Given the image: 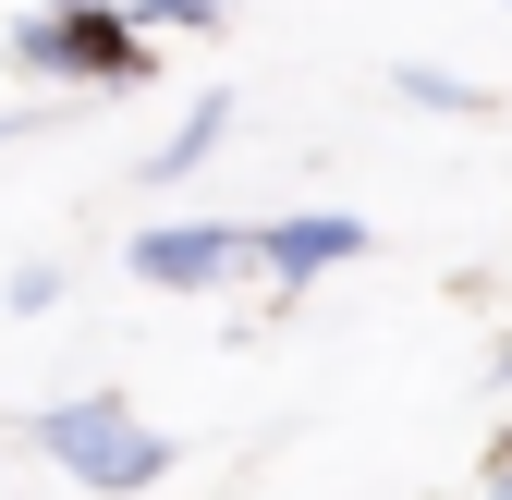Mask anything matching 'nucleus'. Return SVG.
I'll use <instances>...</instances> for the list:
<instances>
[{
  "mask_svg": "<svg viewBox=\"0 0 512 500\" xmlns=\"http://www.w3.org/2000/svg\"><path fill=\"white\" fill-rule=\"evenodd\" d=\"M25 440L74 476V488H98V500H135V488H159L171 476V427H147L135 403H110V391H74V403H49Z\"/></svg>",
  "mask_w": 512,
  "mask_h": 500,
  "instance_id": "obj_1",
  "label": "nucleus"
},
{
  "mask_svg": "<svg viewBox=\"0 0 512 500\" xmlns=\"http://www.w3.org/2000/svg\"><path fill=\"white\" fill-rule=\"evenodd\" d=\"M13 61L61 74V86H122L147 61V25H135V0L122 13H37V25H13Z\"/></svg>",
  "mask_w": 512,
  "mask_h": 500,
  "instance_id": "obj_2",
  "label": "nucleus"
},
{
  "mask_svg": "<svg viewBox=\"0 0 512 500\" xmlns=\"http://www.w3.org/2000/svg\"><path fill=\"white\" fill-rule=\"evenodd\" d=\"M366 220L354 208H293V220H244V257L269 269V293H305L317 269H342V257H366Z\"/></svg>",
  "mask_w": 512,
  "mask_h": 500,
  "instance_id": "obj_3",
  "label": "nucleus"
},
{
  "mask_svg": "<svg viewBox=\"0 0 512 500\" xmlns=\"http://www.w3.org/2000/svg\"><path fill=\"white\" fill-rule=\"evenodd\" d=\"M122 257H135V281H159V293H208V281L244 269V232L232 220H147Z\"/></svg>",
  "mask_w": 512,
  "mask_h": 500,
  "instance_id": "obj_4",
  "label": "nucleus"
},
{
  "mask_svg": "<svg viewBox=\"0 0 512 500\" xmlns=\"http://www.w3.org/2000/svg\"><path fill=\"white\" fill-rule=\"evenodd\" d=\"M220 135H232V98L208 86V98H196V110H183L171 135H159V159H147V183H183V171H208V159H220Z\"/></svg>",
  "mask_w": 512,
  "mask_h": 500,
  "instance_id": "obj_5",
  "label": "nucleus"
},
{
  "mask_svg": "<svg viewBox=\"0 0 512 500\" xmlns=\"http://www.w3.org/2000/svg\"><path fill=\"white\" fill-rule=\"evenodd\" d=\"M391 86H403L415 110H452V122H464V110H488V86H464V74H439V61H403Z\"/></svg>",
  "mask_w": 512,
  "mask_h": 500,
  "instance_id": "obj_6",
  "label": "nucleus"
},
{
  "mask_svg": "<svg viewBox=\"0 0 512 500\" xmlns=\"http://www.w3.org/2000/svg\"><path fill=\"white\" fill-rule=\"evenodd\" d=\"M135 25H147V37H208L220 0H135Z\"/></svg>",
  "mask_w": 512,
  "mask_h": 500,
  "instance_id": "obj_7",
  "label": "nucleus"
},
{
  "mask_svg": "<svg viewBox=\"0 0 512 500\" xmlns=\"http://www.w3.org/2000/svg\"><path fill=\"white\" fill-rule=\"evenodd\" d=\"M13 305H25V318H37V305H61V269H49V257H25V269H13Z\"/></svg>",
  "mask_w": 512,
  "mask_h": 500,
  "instance_id": "obj_8",
  "label": "nucleus"
},
{
  "mask_svg": "<svg viewBox=\"0 0 512 500\" xmlns=\"http://www.w3.org/2000/svg\"><path fill=\"white\" fill-rule=\"evenodd\" d=\"M488 500H512V440H500V452H488Z\"/></svg>",
  "mask_w": 512,
  "mask_h": 500,
  "instance_id": "obj_9",
  "label": "nucleus"
},
{
  "mask_svg": "<svg viewBox=\"0 0 512 500\" xmlns=\"http://www.w3.org/2000/svg\"><path fill=\"white\" fill-rule=\"evenodd\" d=\"M37 13H122V0H37Z\"/></svg>",
  "mask_w": 512,
  "mask_h": 500,
  "instance_id": "obj_10",
  "label": "nucleus"
},
{
  "mask_svg": "<svg viewBox=\"0 0 512 500\" xmlns=\"http://www.w3.org/2000/svg\"><path fill=\"white\" fill-rule=\"evenodd\" d=\"M488 366H500V379H512V330H500V354H488Z\"/></svg>",
  "mask_w": 512,
  "mask_h": 500,
  "instance_id": "obj_11",
  "label": "nucleus"
}]
</instances>
